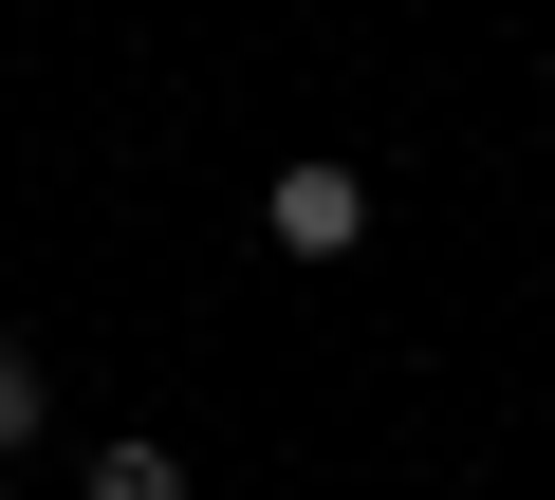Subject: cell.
Instances as JSON below:
<instances>
[{
  "label": "cell",
  "mask_w": 555,
  "mask_h": 500,
  "mask_svg": "<svg viewBox=\"0 0 555 500\" xmlns=\"http://www.w3.org/2000/svg\"><path fill=\"white\" fill-rule=\"evenodd\" d=\"M259 241H278V260H352V241H371V167H334V149H297V167L259 185Z\"/></svg>",
  "instance_id": "6da1fadb"
},
{
  "label": "cell",
  "mask_w": 555,
  "mask_h": 500,
  "mask_svg": "<svg viewBox=\"0 0 555 500\" xmlns=\"http://www.w3.org/2000/svg\"><path fill=\"white\" fill-rule=\"evenodd\" d=\"M75 500H185V445H149V426H112V445L75 463Z\"/></svg>",
  "instance_id": "7a4b0ae2"
},
{
  "label": "cell",
  "mask_w": 555,
  "mask_h": 500,
  "mask_svg": "<svg viewBox=\"0 0 555 500\" xmlns=\"http://www.w3.org/2000/svg\"><path fill=\"white\" fill-rule=\"evenodd\" d=\"M38 426H56V371H38V334H0V463H38Z\"/></svg>",
  "instance_id": "3957f363"
},
{
  "label": "cell",
  "mask_w": 555,
  "mask_h": 500,
  "mask_svg": "<svg viewBox=\"0 0 555 500\" xmlns=\"http://www.w3.org/2000/svg\"><path fill=\"white\" fill-rule=\"evenodd\" d=\"M0 500H20V463H0Z\"/></svg>",
  "instance_id": "277c9868"
}]
</instances>
